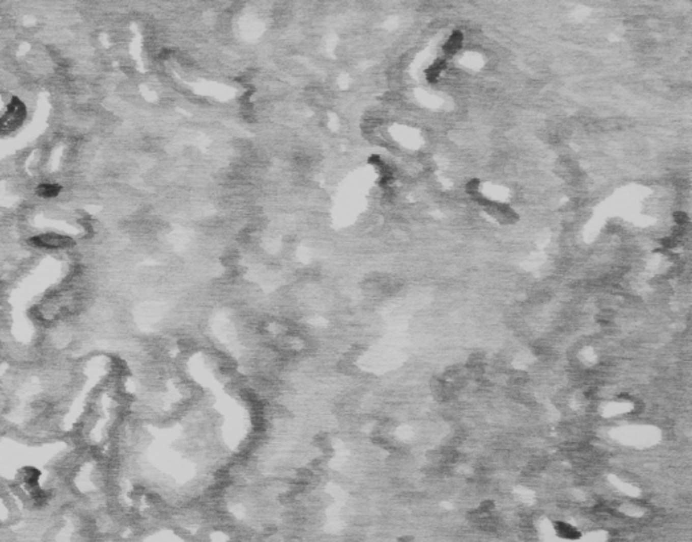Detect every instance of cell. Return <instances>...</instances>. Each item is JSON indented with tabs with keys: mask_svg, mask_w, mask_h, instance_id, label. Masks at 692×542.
Segmentation results:
<instances>
[{
	"mask_svg": "<svg viewBox=\"0 0 692 542\" xmlns=\"http://www.w3.org/2000/svg\"><path fill=\"white\" fill-rule=\"evenodd\" d=\"M463 33L461 32H454L450 36L449 41L445 43L444 46V51L446 54H453L454 51H457V49L461 46V42H463Z\"/></svg>",
	"mask_w": 692,
	"mask_h": 542,
	"instance_id": "3957f363",
	"label": "cell"
},
{
	"mask_svg": "<svg viewBox=\"0 0 692 542\" xmlns=\"http://www.w3.org/2000/svg\"><path fill=\"white\" fill-rule=\"evenodd\" d=\"M661 244H662V246H664V248L673 249L677 245V242H676V240H675V238H669V237H668V238H664V240L661 241Z\"/></svg>",
	"mask_w": 692,
	"mask_h": 542,
	"instance_id": "ba28073f",
	"label": "cell"
},
{
	"mask_svg": "<svg viewBox=\"0 0 692 542\" xmlns=\"http://www.w3.org/2000/svg\"><path fill=\"white\" fill-rule=\"evenodd\" d=\"M477 187H479V180H476L475 179V180L469 181L468 185H467V189H468L469 192H473V191L477 189Z\"/></svg>",
	"mask_w": 692,
	"mask_h": 542,
	"instance_id": "9c48e42d",
	"label": "cell"
},
{
	"mask_svg": "<svg viewBox=\"0 0 692 542\" xmlns=\"http://www.w3.org/2000/svg\"><path fill=\"white\" fill-rule=\"evenodd\" d=\"M30 244L34 245V246H38V248L60 249L71 246V245H73V241H72V238H69V237L67 236H60V234H54V233H47V234H42V236L33 237L32 240H30Z\"/></svg>",
	"mask_w": 692,
	"mask_h": 542,
	"instance_id": "6da1fadb",
	"label": "cell"
},
{
	"mask_svg": "<svg viewBox=\"0 0 692 542\" xmlns=\"http://www.w3.org/2000/svg\"><path fill=\"white\" fill-rule=\"evenodd\" d=\"M673 216H675V220H676V223H679V224H684V223H687V222H688V216H687V214H685V212H681V211L675 212V215H673Z\"/></svg>",
	"mask_w": 692,
	"mask_h": 542,
	"instance_id": "52a82bcc",
	"label": "cell"
},
{
	"mask_svg": "<svg viewBox=\"0 0 692 542\" xmlns=\"http://www.w3.org/2000/svg\"><path fill=\"white\" fill-rule=\"evenodd\" d=\"M37 195L42 197H54L61 192V185L57 184H40L37 187Z\"/></svg>",
	"mask_w": 692,
	"mask_h": 542,
	"instance_id": "277c9868",
	"label": "cell"
},
{
	"mask_svg": "<svg viewBox=\"0 0 692 542\" xmlns=\"http://www.w3.org/2000/svg\"><path fill=\"white\" fill-rule=\"evenodd\" d=\"M555 530L559 537H561V538L564 539H569V541L579 539L580 538V535H582L580 534V531H579L576 527L569 525V523L562 522V521L555 523Z\"/></svg>",
	"mask_w": 692,
	"mask_h": 542,
	"instance_id": "7a4b0ae2",
	"label": "cell"
},
{
	"mask_svg": "<svg viewBox=\"0 0 692 542\" xmlns=\"http://www.w3.org/2000/svg\"><path fill=\"white\" fill-rule=\"evenodd\" d=\"M445 67H446V63H445L444 60H437L436 63L432 64L431 67L426 71V77H427V80H429V81H437L438 76H440L441 72L444 71Z\"/></svg>",
	"mask_w": 692,
	"mask_h": 542,
	"instance_id": "5b68a950",
	"label": "cell"
},
{
	"mask_svg": "<svg viewBox=\"0 0 692 542\" xmlns=\"http://www.w3.org/2000/svg\"><path fill=\"white\" fill-rule=\"evenodd\" d=\"M494 508H495V503L489 499L484 500V502L480 504V510L483 511V512H489V511H492Z\"/></svg>",
	"mask_w": 692,
	"mask_h": 542,
	"instance_id": "8992f818",
	"label": "cell"
}]
</instances>
